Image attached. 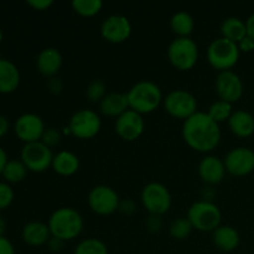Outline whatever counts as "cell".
I'll use <instances>...</instances> for the list:
<instances>
[{
    "label": "cell",
    "mask_w": 254,
    "mask_h": 254,
    "mask_svg": "<svg viewBox=\"0 0 254 254\" xmlns=\"http://www.w3.org/2000/svg\"><path fill=\"white\" fill-rule=\"evenodd\" d=\"M131 25L123 15H112L107 17L101 26V34L107 41L119 44L130 36Z\"/></svg>",
    "instance_id": "14"
},
{
    "label": "cell",
    "mask_w": 254,
    "mask_h": 254,
    "mask_svg": "<svg viewBox=\"0 0 254 254\" xmlns=\"http://www.w3.org/2000/svg\"><path fill=\"white\" fill-rule=\"evenodd\" d=\"M165 109L170 116L175 118L188 119L196 113L197 103L195 97L186 91H174L168 94L164 101Z\"/></svg>",
    "instance_id": "10"
},
{
    "label": "cell",
    "mask_w": 254,
    "mask_h": 254,
    "mask_svg": "<svg viewBox=\"0 0 254 254\" xmlns=\"http://www.w3.org/2000/svg\"><path fill=\"white\" fill-rule=\"evenodd\" d=\"M188 220L193 228L202 232H210L220 227L221 212L220 208L208 201H200L193 203L188 213Z\"/></svg>",
    "instance_id": "5"
},
{
    "label": "cell",
    "mask_w": 254,
    "mask_h": 254,
    "mask_svg": "<svg viewBox=\"0 0 254 254\" xmlns=\"http://www.w3.org/2000/svg\"><path fill=\"white\" fill-rule=\"evenodd\" d=\"M72 6L82 16H93L101 11L103 2L101 0H74Z\"/></svg>",
    "instance_id": "28"
},
{
    "label": "cell",
    "mask_w": 254,
    "mask_h": 254,
    "mask_svg": "<svg viewBox=\"0 0 254 254\" xmlns=\"http://www.w3.org/2000/svg\"><path fill=\"white\" fill-rule=\"evenodd\" d=\"M231 112H232L231 103H227V102L225 101H218L215 102V103L210 107L207 114L216 122V123H220V122L226 121V119H230V117L232 116Z\"/></svg>",
    "instance_id": "30"
},
{
    "label": "cell",
    "mask_w": 254,
    "mask_h": 254,
    "mask_svg": "<svg viewBox=\"0 0 254 254\" xmlns=\"http://www.w3.org/2000/svg\"><path fill=\"white\" fill-rule=\"evenodd\" d=\"M7 160H6V154H5L4 149L0 148V173H2L4 170L5 165H6Z\"/></svg>",
    "instance_id": "40"
},
{
    "label": "cell",
    "mask_w": 254,
    "mask_h": 254,
    "mask_svg": "<svg viewBox=\"0 0 254 254\" xmlns=\"http://www.w3.org/2000/svg\"><path fill=\"white\" fill-rule=\"evenodd\" d=\"M228 124L233 134L237 136H250L254 133V118L251 113L245 111H237L232 113L228 119Z\"/></svg>",
    "instance_id": "20"
},
{
    "label": "cell",
    "mask_w": 254,
    "mask_h": 254,
    "mask_svg": "<svg viewBox=\"0 0 254 254\" xmlns=\"http://www.w3.org/2000/svg\"><path fill=\"white\" fill-rule=\"evenodd\" d=\"M60 141V134L56 129H49V130H45L44 135H42V143L45 145L54 146L56 144H59Z\"/></svg>",
    "instance_id": "34"
},
{
    "label": "cell",
    "mask_w": 254,
    "mask_h": 254,
    "mask_svg": "<svg viewBox=\"0 0 254 254\" xmlns=\"http://www.w3.org/2000/svg\"><path fill=\"white\" fill-rule=\"evenodd\" d=\"M50 228L45 223L31 222L22 231V238L30 246H42L49 241Z\"/></svg>",
    "instance_id": "23"
},
{
    "label": "cell",
    "mask_w": 254,
    "mask_h": 254,
    "mask_svg": "<svg viewBox=\"0 0 254 254\" xmlns=\"http://www.w3.org/2000/svg\"><path fill=\"white\" fill-rule=\"evenodd\" d=\"M15 131L26 143L39 141L45 133L44 122L36 114H24L15 123Z\"/></svg>",
    "instance_id": "16"
},
{
    "label": "cell",
    "mask_w": 254,
    "mask_h": 254,
    "mask_svg": "<svg viewBox=\"0 0 254 254\" xmlns=\"http://www.w3.org/2000/svg\"><path fill=\"white\" fill-rule=\"evenodd\" d=\"M7 129H9V122H7L5 117L0 116V136L4 135L7 131Z\"/></svg>",
    "instance_id": "39"
},
{
    "label": "cell",
    "mask_w": 254,
    "mask_h": 254,
    "mask_svg": "<svg viewBox=\"0 0 254 254\" xmlns=\"http://www.w3.org/2000/svg\"><path fill=\"white\" fill-rule=\"evenodd\" d=\"M26 166L22 161L19 160H11L7 161L5 165L4 170H2V175L7 181L11 183H19L26 175Z\"/></svg>",
    "instance_id": "27"
},
{
    "label": "cell",
    "mask_w": 254,
    "mask_h": 254,
    "mask_svg": "<svg viewBox=\"0 0 254 254\" xmlns=\"http://www.w3.org/2000/svg\"><path fill=\"white\" fill-rule=\"evenodd\" d=\"M221 31L225 39L238 44L242 41L245 37H247V27L246 24L241 19L237 17H228L222 22Z\"/></svg>",
    "instance_id": "25"
},
{
    "label": "cell",
    "mask_w": 254,
    "mask_h": 254,
    "mask_svg": "<svg viewBox=\"0 0 254 254\" xmlns=\"http://www.w3.org/2000/svg\"><path fill=\"white\" fill-rule=\"evenodd\" d=\"M116 130L119 136L126 140H135L144 130V121L139 113L133 109H128L116 122Z\"/></svg>",
    "instance_id": "15"
},
{
    "label": "cell",
    "mask_w": 254,
    "mask_h": 254,
    "mask_svg": "<svg viewBox=\"0 0 254 254\" xmlns=\"http://www.w3.org/2000/svg\"><path fill=\"white\" fill-rule=\"evenodd\" d=\"M143 205L154 215H163L171 206V196L168 189L158 183H151L144 188L141 192Z\"/></svg>",
    "instance_id": "8"
},
{
    "label": "cell",
    "mask_w": 254,
    "mask_h": 254,
    "mask_svg": "<svg viewBox=\"0 0 254 254\" xmlns=\"http://www.w3.org/2000/svg\"><path fill=\"white\" fill-rule=\"evenodd\" d=\"M89 207L98 215H111L118 208L119 198L116 191L108 186H97L89 192Z\"/></svg>",
    "instance_id": "11"
},
{
    "label": "cell",
    "mask_w": 254,
    "mask_h": 254,
    "mask_svg": "<svg viewBox=\"0 0 254 254\" xmlns=\"http://www.w3.org/2000/svg\"><path fill=\"white\" fill-rule=\"evenodd\" d=\"M49 228L55 238L61 241L73 240L81 233L83 221L81 215L73 208H60L55 211L49 221Z\"/></svg>",
    "instance_id": "2"
},
{
    "label": "cell",
    "mask_w": 254,
    "mask_h": 254,
    "mask_svg": "<svg viewBox=\"0 0 254 254\" xmlns=\"http://www.w3.org/2000/svg\"><path fill=\"white\" fill-rule=\"evenodd\" d=\"M168 57L178 69L192 68L198 57L197 45L189 37H178L169 46Z\"/></svg>",
    "instance_id": "6"
},
{
    "label": "cell",
    "mask_w": 254,
    "mask_h": 254,
    "mask_svg": "<svg viewBox=\"0 0 254 254\" xmlns=\"http://www.w3.org/2000/svg\"><path fill=\"white\" fill-rule=\"evenodd\" d=\"M73 254H108L106 245L96 238H88L77 246Z\"/></svg>",
    "instance_id": "29"
},
{
    "label": "cell",
    "mask_w": 254,
    "mask_h": 254,
    "mask_svg": "<svg viewBox=\"0 0 254 254\" xmlns=\"http://www.w3.org/2000/svg\"><path fill=\"white\" fill-rule=\"evenodd\" d=\"M128 103L136 113H150L155 111L161 102V91L155 83L149 81H143L131 87L127 93Z\"/></svg>",
    "instance_id": "3"
},
{
    "label": "cell",
    "mask_w": 254,
    "mask_h": 254,
    "mask_svg": "<svg viewBox=\"0 0 254 254\" xmlns=\"http://www.w3.org/2000/svg\"><path fill=\"white\" fill-rule=\"evenodd\" d=\"M106 86L101 79H96L92 82L87 89V97L92 102H102V99L106 97Z\"/></svg>",
    "instance_id": "32"
},
{
    "label": "cell",
    "mask_w": 254,
    "mask_h": 254,
    "mask_svg": "<svg viewBox=\"0 0 254 254\" xmlns=\"http://www.w3.org/2000/svg\"><path fill=\"white\" fill-rule=\"evenodd\" d=\"M170 26L173 31L180 37H188L193 30V19L188 12H178L171 17Z\"/></svg>",
    "instance_id": "26"
},
{
    "label": "cell",
    "mask_w": 254,
    "mask_h": 254,
    "mask_svg": "<svg viewBox=\"0 0 254 254\" xmlns=\"http://www.w3.org/2000/svg\"><path fill=\"white\" fill-rule=\"evenodd\" d=\"M0 254H15L14 247L10 243V241L2 237V236L0 237Z\"/></svg>",
    "instance_id": "36"
},
{
    "label": "cell",
    "mask_w": 254,
    "mask_h": 254,
    "mask_svg": "<svg viewBox=\"0 0 254 254\" xmlns=\"http://www.w3.org/2000/svg\"><path fill=\"white\" fill-rule=\"evenodd\" d=\"M246 27H247V36L254 40V14L248 17L247 22H246Z\"/></svg>",
    "instance_id": "38"
},
{
    "label": "cell",
    "mask_w": 254,
    "mask_h": 254,
    "mask_svg": "<svg viewBox=\"0 0 254 254\" xmlns=\"http://www.w3.org/2000/svg\"><path fill=\"white\" fill-rule=\"evenodd\" d=\"M62 66V56L56 49H45L37 57V68L45 76H54Z\"/></svg>",
    "instance_id": "18"
},
{
    "label": "cell",
    "mask_w": 254,
    "mask_h": 254,
    "mask_svg": "<svg viewBox=\"0 0 254 254\" xmlns=\"http://www.w3.org/2000/svg\"><path fill=\"white\" fill-rule=\"evenodd\" d=\"M20 81L19 69L12 62L0 59V92L9 93L16 89Z\"/></svg>",
    "instance_id": "21"
},
{
    "label": "cell",
    "mask_w": 254,
    "mask_h": 254,
    "mask_svg": "<svg viewBox=\"0 0 254 254\" xmlns=\"http://www.w3.org/2000/svg\"><path fill=\"white\" fill-rule=\"evenodd\" d=\"M213 243L223 252H232L240 245V235L230 226H221L213 231Z\"/></svg>",
    "instance_id": "19"
},
{
    "label": "cell",
    "mask_w": 254,
    "mask_h": 254,
    "mask_svg": "<svg viewBox=\"0 0 254 254\" xmlns=\"http://www.w3.org/2000/svg\"><path fill=\"white\" fill-rule=\"evenodd\" d=\"M1 37H2V34H1V30H0V41H1Z\"/></svg>",
    "instance_id": "43"
},
{
    "label": "cell",
    "mask_w": 254,
    "mask_h": 254,
    "mask_svg": "<svg viewBox=\"0 0 254 254\" xmlns=\"http://www.w3.org/2000/svg\"><path fill=\"white\" fill-rule=\"evenodd\" d=\"M14 192L7 184L0 183V208H5L11 203Z\"/></svg>",
    "instance_id": "33"
},
{
    "label": "cell",
    "mask_w": 254,
    "mask_h": 254,
    "mask_svg": "<svg viewBox=\"0 0 254 254\" xmlns=\"http://www.w3.org/2000/svg\"><path fill=\"white\" fill-rule=\"evenodd\" d=\"M192 228V225H191L188 218H178V220L171 223L170 233L176 240H184V238L190 235Z\"/></svg>",
    "instance_id": "31"
},
{
    "label": "cell",
    "mask_w": 254,
    "mask_h": 254,
    "mask_svg": "<svg viewBox=\"0 0 254 254\" xmlns=\"http://www.w3.org/2000/svg\"><path fill=\"white\" fill-rule=\"evenodd\" d=\"M183 135L189 146L197 151H211L220 143L221 130L207 113L196 112L188 118L183 127Z\"/></svg>",
    "instance_id": "1"
},
{
    "label": "cell",
    "mask_w": 254,
    "mask_h": 254,
    "mask_svg": "<svg viewBox=\"0 0 254 254\" xmlns=\"http://www.w3.org/2000/svg\"><path fill=\"white\" fill-rule=\"evenodd\" d=\"M128 97L123 93H109L102 99V113L109 117H119L128 111Z\"/></svg>",
    "instance_id": "22"
},
{
    "label": "cell",
    "mask_w": 254,
    "mask_h": 254,
    "mask_svg": "<svg viewBox=\"0 0 254 254\" xmlns=\"http://www.w3.org/2000/svg\"><path fill=\"white\" fill-rule=\"evenodd\" d=\"M226 173L225 163L216 156H207L203 159L198 166V174L201 179L207 184H218L223 179Z\"/></svg>",
    "instance_id": "17"
},
{
    "label": "cell",
    "mask_w": 254,
    "mask_h": 254,
    "mask_svg": "<svg viewBox=\"0 0 254 254\" xmlns=\"http://www.w3.org/2000/svg\"><path fill=\"white\" fill-rule=\"evenodd\" d=\"M5 231V221L2 220V217L0 216V237L2 236V233H4Z\"/></svg>",
    "instance_id": "42"
},
{
    "label": "cell",
    "mask_w": 254,
    "mask_h": 254,
    "mask_svg": "<svg viewBox=\"0 0 254 254\" xmlns=\"http://www.w3.org/2000/svg\"><path fill=\"white\" fill-rule=\"evenodd\" d=\"M216 89L221 101L233 103L242 97L243 84L240 76L232 71H222L216 81Z\"/></svg>",
    "instance_id": "13"
},
{
    "label": "cell",
    "mask_w": 254,
    "mask_h": 254,
    "mask_svg": "<svg viewBox=\"0 0 254 254\" xmlns=\"http://www.w3.org/2000/svg\"><path fill=\"white\" fill-rule=\"evenodd\" d=\"M52 166L57 174L68 176L78 170L79 160L74 154L69 153V151H61L56 156H54Z\"/></svg>",
    "instance_id": "24"
},
{
    "label": "cell",
    "mask_w": 254,
    "mask_h": 254,
    "mask_svg": "<svg viewBox=\"0 0 254 254\" xmlns=\"http://www.w3.org/2000/svg\"><path fill=\"white\" fill-rule=\"evenodd\" d=\"M240 50H243V51H251V50L254 49V40L251 39V37H245L242 41L240 42Z\"/></svg>",
    "instance_id": "37"
},
{
    "label": "cell",
    "mask_w": 254,
    "mask_h": 254,
    "mask_svg": "<svg viewBox=\"0 0 254 254\" xmlns=\"http://www.w3.org/2000/svg\"><path fill=\"white\" fill-rule=\"evenodd\" d=\"M62 242H64V241H61V240H59V238L54 237V240L50 241V247H51L54 251L61 250Z\"/></svg>",
    "instance_id": "41"
},
{
    "label": "cell",
    "mask_w": 254,
    "mask_h": 254,
    "mask_svg": "<svg viewBox=\"0 0 254 254\" xmlns=\"http://www.w3.org/2000/svg\"><path fill=\"white\" fill-rule=\"evenodd\" d=\"M240 59V47L230 40L221 37L215 40L207 50V60L212 67L228 71Z\"/></svg>",
    "instance_id": "4"
},
{
    "label": "cell",
    "mask_w": 254,
    "mask_h": 254,
    "mask_svg": "<svg viewBox=\"0 0 254 254\" xmlns=\"http://www.w3.org/2000/svg\"><path fill=\"white\" fill-rule=\"evenodd\" d=\"M52 0H27V4L36 10H45L52 5Z\"/></svg>",
    "instance_id": "35"
},
{
    "label": "cell",
    "mask_w": 254,
    "mask_h": 254,
    "mask_svg": "<svg viewBox=\"0 0 254 254\" xmlns=\"http://www.w3.org/2000/svg\"><path fill=\"white\" fill-rule=\"evenodd\" d=\"M101 119L98 114L89 109H82L74 113L69 121V130L79 139H91L98 134Z\"/></svg>",
    "instance_id": "9"
},
{
    "label": "cell",
    "mask_w": 254,
    "mask_h": 254,
    "mask_svg": "<svg viewBox=\"0 0 254 254\" xmlns=\"http://www.w3.org/2000/svg\"><path fill=\"white\" fill-rule=\"evenodd\" d=\"M225 168L235 176L248 175L254 170V153L247 148L233 149L226 156Z\"/></svg>",
    "instance_id": "12"
},
{
    "label": "cell",
    "mask_w": 254,
    "mask_h": 254,
    "mask_svg": "<svg viewBox=\"0 0 254 254\" xmlns=\"http://www.w3.org/2000/svg\"><path fill=\"white\" fill-rule=\"evenodd\" d=\"M22 163L27 169L35 173H41L49 169L54 161L51 149L41 141L26 143L21 151Z\"/></svg>",
    "instance_id": "7"
}]
</instances>
